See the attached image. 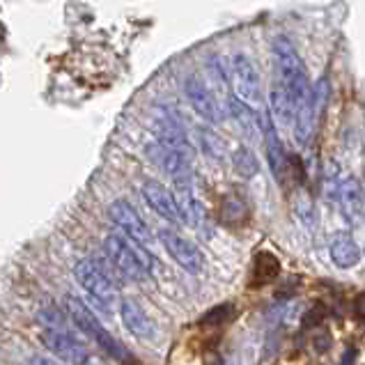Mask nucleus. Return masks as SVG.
I'll use <instances>...</instances> for the list:
<instances>
[{
    "label": "nucleus",
    "mask_w": 365,
    "mask_h": 365,
    "mask_svg": "<svg viewBox=\"0 0 365 365\" xmlns=\"http://www.w3.org/2000/svg\"><path fill=\"white\" fill-rule=\"evenodd\" d=\"M356 356H359V349H356V347H347V349H345V354H342V359H340V363H338V365H354V361H356Z\"/></svg>",
    "instance_id": "obj_24"
},
{
    "label": "nucleus",
    "mask_w": 365,
    "mask_h": 365,
    "mask_svg": "<svg viewBox=\"0 0 365 365\" xmlns=\"http://www.w3.org/2000/svg\"><path fill=\"white\" fill-rule=\"evenodd\" d=\"M312 347H315L319 354H324V351H329L331 349V336L329 333H315V338H312Z\"/></svg>",
    "instance_id": "obj_23"
},
{
    "label": "nucleus",
    "mask_w": 365,
    "mask_h": 365,
    "mask_svg": "<svg viewBox=\"0 0 365 365\" xmlns=\"http://www.w3.org/2000/svg\"><path fill=\"white\" fill-rule=\"evenodd\" d=\"M227 113H230L232 120L237 122V127L242 129L246 140H253L262 133V122H259V115L255 113V108L250 106L248 101H244L242 97H237V95L227 97Z\"/></svg>",
    "instance_id": "obj_14"
},
{
    "label": "nucleus",
    "mask_w": 365,
    "mask_h": 365,
    "mask_svg": "<svg viewBox=\"0 0 365 365\" xmlns=\"http://www.w3.org/2000/svg\"><path fill=\"white\" fill-rule=\"evenodd\" d=\"M108 216H110V221L122 230V235H127L129 239H133V242L140 244L143 248H150L152 232H150L148 223L140 218V214L133 210L131 202L115 200L108 207Z\"/></svg>",
    "instance_id": "obj_7"
},
{
    "label": "nucleus",
    "mask_w": 365,
    "mask_h": 365,
    "mask_svg": "<svg viewBox=\"0 0 365 365\" xmlns=\"http://www.w3.org/2000/svg\"><path fill=\"white\" fill-rule=\"evenodd\" d=\"M184 95H186V99H189L191 108L205 122H210V124H218V122H221V118H223L221 106H218L216 97L212 95V90L205 86L202 78H197V76H189V78H186L184 81Z\"/></svg>",
    "instance_id": "obj_10"
},
{
    "label": "nucleus",
    "mask_w": 365,
    "mask_h": 365,
    "mask_svg": "<svg viewBox=\"0 0 365 365\" xmlns=\"http://www.w3.org/2000/svg\"><path fill=\"white\" fill-rule=\"evenodd\" d=\"M120 317L122 324L127 327V331L133 338L138 340H154L156 338V324L152 322V317L145 312L135 301L124 299L120 304Z\"/></svg>",
    "instance_id": "obj_12"
},
{
    "label": "nucleus",
    "mask_w": 365,
    "mask_h": 365,
    "mask_svg": "<svg viewBox=\"0 0 365 365\" xmlns=\"http://www.w3.org/2000/svg\"><path fill=\"white\" fill-rule=\"evenodd\" d=\"M294 101H292L289 92L283 88V83L276 81L269 90V118L274 120L276 127H292L294 124Z\"/></svg>",
    "instance_id": "obj_15"
},
{
    "label": "nucleus",
    "mask_w": 365,
    "mask_h": 365,
    "mask_svg": "<svg viewBox=\"0 0 365 365\" xmlns=\"http://www.w3.org/2000/svg\"><path fill=\"white\" fill-rule=\"evenodd\" d=\"M262 135H264V150H267L269 168H271V173H274V180L283 184L285 177H287L289 159H287V154H285L283 143H280L278 127H276L271 118H264V122H262Z\"/></svg>",
    "instance_id": "obj_11"
},
{
    "label": "nucleus",
    "mask_w": 365,
    "mask_h": 365,
    "mask_svg": "<svg viewBox=\"0 0 365 365\" xmlns=\"http://www.w3.org/2000/svg\"><path fill=\"white\" fill-rule=\"evenodd\" d=\"M327 319V308L319 304H312L306 312H304V317H301V329H306V331H310V329H319L322 327V322Z\"/></svg>",
    "instance_id": "obj_22"
},
{
    "label": "nucleus",
    "mask_w": 365,
    "mask_h": 365,
    "mask_svg": "<svg viewBox=\"0 0 365 365\" xmlns=\"http://www.w3.org/2000/svg\"><path fill=\"white\" fill-rule=\"evenodd\" d=\"M197 133H200V148L205 154H210L212 159H221V154H223V140L218 138V135L212 131V129H205L200 127L197 129Z\"/></svg>",
    "instance_id": "obj_20"
},
{
    "label": "nucleus",
    "mask_w": 365,
    "mask_h": 365,
    "mask_svg": "<svg viewBox=\"0 0 365 365\" xmlns=\"http://www.w3.org/2000/svg\"><path fill=\"white\" fill-rule=\"evenodd\" d=\"M140 191H143L145 202L150 205V210H154L156 214L163 218V221H168L173 225L184 223V216L180 212V205H177L175 193L165 189L161 182H156V180L143 182Z\"/></svg>",
    "instance_id": "obj_9"
},
{
    "label": "nucleus",
    "mask_w": 365,
    "mask_h": 365,
    "mask_svg": "<svg viewBox=\"0 0 365 365\" xmlns=\"http://www.w3.org/2000/svg\"><path fill=\"white\" fill-rule=\"evenodd\" d=\"M336 202L340 205V212H342V216H345L349 223H354L363 214V210H365V193H363L361 182L354 175L342 177V184H340Z\"/></svg>",
    "instance_id": "obj_13"
},
{
    "label": "nucleus",
    "mask_w": 365,
    "mask_h": 365,
    "mask_svg": "<svg viewBox=\"0 0 365 365\" xmlns=\"http://www.w3.org/2000/svg\"><path fill=\"white\" fill-rule=\"evenodd\" d=\"M237 315V308L232 304H218L212 310H207L205 315L200 317L202 327H223L227 322H232Z\"/></svg>",
    "instance_id": "obj_19"
},
{
    "label": "nucleus",
    "mask_w": 365,
    "mask_h": 365,
    "mask_svg": "<svg viewBox=\"0 0 365 365\" xmlns=\"http://www.w3.org/2000/svg\"><path fill=\"white\" fill-rule=\"evenodd\" d=\"M280 276V262L274 253H257L255 259H253V278H250V285L253 287H262V285H269L274 283V280Z\"/></svg>",
    "instance_id": "obj_17"
},
{
    "label": "nucleus",
    "mask_w": 365,
    "mask_h": 365,
    "mask_svg": "<svg viewBox=\"0 0 365 365\" xmlns=\"http://www.w3.org/2000/svg\"><path fill=\"white\" fill-rule=\"evenodd\" d=\"M26 365H58L56 361H51V359H46V356H30L28 361H26Z\"/></svg>",
    "instance_id": "obj_26"
},
{
    "label": "nucleus",
    "mask_w": 365,
    "mask_h": 365,
    "mask_svg": "<svg viewBox=\"0 0 365 365\" xmlns=\"http://www.w3.org/2000/svg\"><path fill=\"white\" fill-rule=\"evenodd\" d=\"M232 165H235V170L246 177V180H250V177H255L257 175V159H255V154L250 152L248 148H237L235 154H232Z\"/></svg>",
    "instance_id": "obj_18"
},
{
    "label": "nucleus",
    "mask_w": 365,
    "mask_h": 365,
    "mask_svg": "<svg viewBox=\"0 0 365 365\" xmlns=\"http://www.w3.org/2000/svg\"><path fill=\"white\" fill-rule=\"evenodd\" d=\"M39 340L53 356H58L60 361H65L69 365H88L90 363V354H88L86 345L78 342L74 333H71L65 324L41 327Z\"/></svg>",
    "instance_id": "obj_4"
},
{
    "label": "nucleus",
    "mask_w": 365,
    "mask_h": 365,
    "mask_svg": "<svg viewBox=\"0 0 365 365\" xmlns=\"http://www.w3.org/2000/svg\"><path fill=\"white\" fill-rule=\"evenodd\" d=\"M354 312H356V317L365 319V292H361L356 301H354Z\"/></svg>",
    "instance_id": "obj_25"
},
{
    "label": "nucleus",
    "mask_w": 365,
    "mask_h": 365,
    "mask_svg": "<svg viewBox=\"0 0 365 365\" xmlns=\"http://www.w3.org/2000/svg\"><path fill=\"white\" fill-rule=\"evenodd\" d=\"M230 76L235 83L237 97L248 101L250 106H253V103H259V97H262V92H259V86H262L259 71L255 67V62L246 53H242V51H237V53H232V58H230Z\"/></svg>",
    "instance_id": "obj_6"
},
{
    "label": "nucleus",
    "mask_w": 365,
    "mask_h": 365,
    "mask_svg": "<svg viewBox=\"0 0 365 365\" xmlns=\"http://www.w3.org/2000/svg\"><path fill=\"white\" fill-rule=\"evenodd\" d=\"M152 131L156 135V140L168 145V148L177 150L184 154L186 159H193V148L186 133L182 129V124L177 122L165 108H154V118H152Z\"/></svg>",
    "instance_id": "obj_8"
},
{
    "label": "nucleus",
    "mask_w": 365,
    "mask_h": 365,
    "mask_svg": "<svg viewBox=\"0 0 365 365\" xmlns=\"http://www.w3.org/2000/svg\"><path fill=\"white\" fill-rule=\"evenodd\" d=\"M363 255H365V246H363Z\"/></svg>",
    "instance_id": "obj_27"
},
{
    "label": "nucleus",
    "mask_w": 365,
    "mask_h": 365,
    "mask_svg": "<svg viewBox=\"0 0 365 365\" xmlns=\"http://www.w3.org/2000/svg\"><path fill=\"white\" fill-rule=\"evenodd\" d=\"M67 315L76 324V329L86 333V336L95 342L99 349L106 351L110 359H115V361H120L124 365L133 363V356L127 351V347H124L118 338L110 336V333L106 331V327H103L101 322L97 319L95 312L83 304L78 297H67Z\"/></svg>",
    "instance_id": "obj_2"
},
{
    "label": "nucleus",
    "mask_w": 365,
    "mask_h": 365,
    "mask_svg": "<svg viewBox=\"0 0 365 365\" xmlns=\"http://www.w3.org/2000/svg\"><path fill=\"white\" fill-rule=\"evenodd\" d=\"M74 278H76V283L88 292L92 304L99 310L103 312L113 310V304H115V285H113L106 269H103L97 259H92V257L78 259L74 264Z\"/></svg>",
    "instance_id": "obj_3"
},
{
    "label": "nucleus",
    "mask_w": 365,
    "mask_h": 365,
    "mask_svg": "<svg viewBox=\"0 0 365 365\" xmlns=\"http://www.w3.org/2000/svg\"><path fill=\"white\" fill-rule=\"evenodd\" d=\"M329 253H331V262L338 269H351L361 262V248L347 232H338L331 239Z\"/></svg>",
    "instance_id": "obj_16"
},
{
    "label": "nucleus",
    "mask_w": 365,
    "mask_h": 365,
    "mask_svg": "<svg viewBox=\"0 0 365 365\" xmlns=\"http://www.w3.org/2000/svg\"><path fill=\"white\" fill-rule=\"evenodd\" d=\"M246 212H248L246 202L239 195L225 197V202H223V221L225 223H239L246 216Z\"/></svg>",
    "instance_id": "obj_21"
},
{
    "label": "nucleus",
    "mask_w": 365,
    "mask_h": 365,
    "mask_svg": "<svg viewBox=\"0 0 365 365\" xmlns=\"http://www.w3.org/2000/svg\"><path fill=\"white\" fill-rule=\"evenodd\" d=\"M103 253L124 278L145 280L152 274V255L127 235H108L103 239Z\"/></svg>",
    "instance_id": "obj_1"
},
{
    "label": "nucleus",
    "mask_w": 365,
    "mask_h": 365,
    "mask_svg": "<svg viewBox=\"0 0 365 365\" xmlns=\"http://www.w3.org/2000/svg\"><path fill=\"white\" fill-rule=\"evenodd\" d=\"M159 239H161L163 248L168 250V255H170L182 269H186V271H189V274H193V276L205 274V269H207L205 255L200 253V250H197V246H195L193 242H189V239L182 237L180 232L168 230V227L159 232Z\"/></svg>",
    "instance_id": "obj_5"
}]
</instances>
